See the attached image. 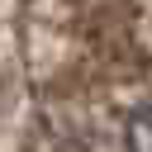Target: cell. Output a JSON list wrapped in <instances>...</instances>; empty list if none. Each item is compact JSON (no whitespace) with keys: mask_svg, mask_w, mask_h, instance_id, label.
<instances>
[{"mask_svg":"<svg viewBox=\"0 0 152 152\" xmlns=\"http://www.w3.org/2000/svg\"><path fill=\"white\" fill-rule=\"evenodd\" d=\"M124 142H128V152H152V104L133 109V119L124 128Z\"/></svg>","mask_w":152,"mask_h":152,"instance_id":"obj_1","label":"cell"}]
</instances>
